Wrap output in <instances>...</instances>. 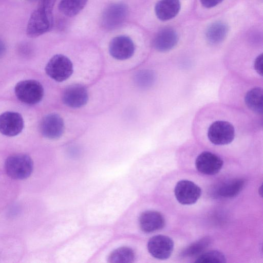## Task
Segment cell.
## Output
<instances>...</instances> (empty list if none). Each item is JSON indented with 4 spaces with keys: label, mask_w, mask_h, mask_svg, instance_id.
Instances as JSON below:
<instances>
[{
    "label": "cell",
    "mask_w": 263,
    "mask_h": 263,
    "mask_svg": "<svg viewBox=\"0 0 263 263\" xmlns=\"http://www.w3.org/2000/svg\"><path fill=\"white\" fill-rule=\"evenodd\" d=\"M7 175L13 179L23 180L28 178L32 173L33 162L26 154H14L8 157L5 162Z\"/></svg>",
    "instance_id": "3957f363"
},
{
    "label": "cell",
    "mask_w": 263,
    "mask_h": 263,
    "mask_svg": "<svg viewBox=\"0 0 263 263\" xmlns=\"http://www.w3.org/2000/svg\"><path fill=\"white\" fill-rule=\"evenodd\" d=\"M174 194L177 201L184 205L196 203L201 195L200 187L193 182L182 180L176 184Z\"/></svg>",
    "instance_id": "9c48e42d"
},
{
    "label": "cell",
    "mask_w": 263,
    "mask_h": 263,
    "mask_svg": "<svg viewBox=\"0 0 263 263\" xmlns=\"http://www.w3.org/2000/svg\"><path fill=\"white\" fill-rule=\"evenodd\" d=\"M127 14V8L124 4L118 3L111 4L103 12L102 24L106 29H115L125 22Z\"/></svg>",
    "instance_id": "ba28073f"
},
{
    "label": "cell",
    "mask_w": 263,
    "mask_h": 263,
    "mask_svg": "<svg viewBox=\"0 0 263 263\" xmlns=\"http://www.w3.org/2000/svg\"><path fill=\"white\" fill-rule=\"evenodd\" d=\"M178 40V36L174 29L165 28L161 30L155 37L153 47L159 52L168 53L176 47Z\"/></svg>",
    "instance_id": "9a60e30c"
},
{
    "label": "cell",
    "mask_w": 263,
    "mask_h": 263,
    "mask_svg": "<svg viewBox=\"0 0 263 263\" xmlns=\"http://www.w3.org/2000/svg\"><path fill=\"white\" fill-rule=\"evenodd\" d=\"M174 246V241L170 237L159 235L149 239L147 249L154 257L159 259H166L171 255Z\"/></svg>",
    "instance_id": "4fadbf2b"
},
{
    "label": "cell",
    "mask_w": 263,
    "mask_h": 263,
    "mask_svg": "<svg viewBox=\"0 0 263 263\" xmlns=\"http://www.w3.org/2000/svg\"><path fill=\"white\" fill-rule=\"evenodd\" d=\"M155 71L151 69H143L138 71L134 77V82L140 88L147 89L153 86L157 81Z\"/></svg>",
    "instance_id": "ffe728a7"
},
{
    "label": "cell",
    "mask_w": 263,
    "mask_h": 263,
    "mask_svg": "<svg viewBox=\"0 0 263 263\" xmlns=\"http://www.w3.org/2000/svg\"><path fill=\"white\" fill-rule=\"evenodd\" d=\"M223 0H200L201 4L206 8H212L220 4Z\"/></svg>",
    "instance_id": "d4e9b609"
},
{
    "label": "cell",
    "mask_w": 263,
    "mask_h": 263,
    "mask_svg": "<svg viewBox=\"0 0 263 263\" xmlns=\"http://www.w3.org/2000/svg\"><path fill=\"white\" fill-rule=\"evenodd\" d=\"M16 98L28 105L39 103L44 96V88L40 82L35 80H26L18 82L14 88Z\"/></svg>",
    "instance_id": "5b68a950"
},
{
    "label": "cell",
    "mask_w": 263,
    "mask_h": 263,
    "mask_svg": "<svg viewBox=\"0 0 263 263\" xmlns=\"http://www.w3.org/2000/svg\"><path fill=\"white\" fill-rule=\"evenodd\" d=\"M135 258V253L131 248L122 247L114 250L110 254L108 261L111 263H131Z\"/></svg>",
    "instance_id": "44dd1931"
},
{
    "label": "cell",
    "mask_w": 263,
    "mask_h": 263,
    "mask_svg": "<svg viewBox=\"0 0 263 263\" xmlns=\"http://www.w3.org/2000/svg\"><path fill=\"white\" fill-rule=\"evenodd\" d=\"M62 100L63 103L69 107L80 108L88 102V91L82 84H72L65 88L62 92Z\"/></svg>",
    "instance_id": "30bf717a"
},
{
    "label": "cell",
    "mask_w": 263,
    "mask_h": 263,
    "mask_svg": "<svg viewBox=\"0 0 263 263\" xmlns=\"http://www.w3.org/2000/svg\"><path fill=\"white\" fill-rule=\"evenodd\" d=\"M46 74L52 79L59 82L66 80L72 74V62L66 56L58 54L53 56L45 67Z\"/></svg>",
    "instance_id": "8992f818"
},
{
    "label": "cell",
    "mask_w": 263,
    "mask_h": 263,
    "mask_svg": "<svg viewBox=\"0 0 263 263\" xmlns=\"http://www.w3.org/2000/svg\"><path fill=\"white\" fill-rule=\"evenodd\" d=\"M229 28L222 22H216L211 24L205 32V37L209 44L216 45L223 42L226 39Z\"/></svg>",
    "instance_id": "d6986e66"
},
{
    "label": "cell",
    "mask_w": 263,
    "mask_h": 263,
    "mask_svg": "<svg viewBox=\"0 0 263 263\" xmlns=\"http://www.w3.org/2000/svg\"><path fill=\"white\" fill-rule=\"evenodd\" d=\"M195 262H226V257L220 251L211 250L203 252L196 258Z\"/></svg>",
    "instance_id": "cb8c5ba5"
},
{
    "label": "cell",
    "mask_w": 263,
    "mask_h": 263,
    "mask_svg": "<svg viewBox=\"0 0 263 263\" xmlns=\"http://www.w3.org/2000/svg\"><path fill=\"white\" fill-rule=\"evenodd\" d=\"M29 1H36V0H29ZM39 1H40V0H39Z\"/></svg>",
    "instance_id": "4316f807"
},
{
    "label": "cell",
    "mask_w": 263,
    "mask_h": 263,
    "mask_svg": "<svg viewBox=\"0 0 263 263\" xmlns=\"http://www.w3.org/2000/svg\"><path fill=\"white\" fill-rule=\"evenodd\" d=\"M6 51V46L4 42L0 39V57L3 56Z\"/></svg>",
    "instance_id": "484cf974"
},
{
    "label": "cell",
    "mask_w": 263,
    "mask_h": 263,
    "mask_svg": "<svg viewBox=\"0 0 263 263\" xmlns=\"http://www.w3.org/2000/svg\"><path fill=\"white\" fill-rule=\"evenodd\" d=\"M195 164L197 170L201 173L213 175L221 170L223 161L217 154L210 150L203 149L197 155Z\"/></svg>",
    "instance_id": "52a82bcc"
},
{
    "label": "cell",
    "mask_w": 263,
    "mask_h": 263,
    "mask_svg": "<svg viewBox=\"0 0 263 263\" xmlns=\"http://www.w3.org/2000/svg\"><path fill=\"white\" fill-rule=\"evenodd\" d=\"M246 180L235 178L224 181L219 185L216 195L223 198H230L236 196L245 186Z\"/></svg>",
    "instance_id": "ac0fdd59"
},
{
    "label": "cell",
    "mask_w": 263,
    "mask_h": 263,
    "mask_svg": "<svg viewBox=\"0 0 263 263\" xmlns=\"http://www.w3.org/2000/svg\"><path fill=\"white\" fill-rule=\"evenodd\" d=\"M88 0H61L59 8L60 11L68 16L78 14L85 7Z\"/></svg>",
    "instance_id": "7402d4cb"
},
{
    "label": "cell",
    "mask_w": 263,
    "mask_h": 263,
    "mask_svg": "<svg viewBox=\"0 0 263 263\" xmlns=\"http://www.w3.org/2000/svg\"><path fill=\"white\" fill-rule=\"evenodd\" d=\"M52 10L39 5L32 12L26 28L28 36L37 37L51 29L53 22Z\"/></svg>",
    "instance_id": "277c9868"
},
{
    "label": "cell",
    "mask_w": 263,
    "mask_h": 263,
    "mask_svg": "<svg viewBox=\"0 0 263 263\" xmlns=\"http://www.w3.org/2000/svg\"><path fill=\"white\" fill-rule=\"evenodd\" d=\"M219 101L241 110L263 123V82L227 72L218 90Z\"/></svg>",
    "instance_id": "7a4b0ae2"
},
{
    "label": "cell",
    "mask_w": 263,
    "mask_h": 263,
    "mask_svg": "<svg viewBox=\"0 0 263 263\" xmlns=\"http://www.w3.org/2000/svg\"><path fill=\"white\" fill-rule=\"evenodd\" d=\"M41 134L49 139H57L60 138L65 129L63 118L58 114L51 113L46 115L40 124Z\"/></svg>",
    "instance_id": "8fae6325"
},
{
    "label": "cell",
    "mask_w": 263,
    "mask_h": 263,
    "mask_svg": "<svg viewBox=\"0 0 263 263\" xmlns=\"http://www.w3.org/2000/svg\"><path fill=\"white\" fill-rule=\"evenodd\" d=\"M180 9L179 0H160L155 7L157 17L163 21L174 18L179 13Z\"/></svg>",
    "instance_id": "e0dca14e"
},
{
    "label": "cell",
    "mask_w": 263,
    "mask_h": 263,
    "mask_svg": "<svg viewBox=\"0 0 263 263\" xmlns=\"http://www.w3.org/2000/svg\"><path fill=\"white\" fill-rule=\"evenodd\" d=\"M163 216L155 211H146L139 217V225L142 231L152 233L163 228L165 226Z\"/></svg>",
    "instance_id": "2e32d148"
},
{
    "label": "cell",
    "mask_w": 263,
    "mask_h": 263,
    "mask_svg": "<svg viewBox=\"0 0 263 263\" xmlns=\"http://www.w3.org/2000/svg\"><path fill=\"white\" fill-rule=\"evenodd\" d=\"M24 128V120L19 113L6 111L0 115V133L8 137L18 135Z\"/></svg>",
    "instance_id": "5bb4252c"
},
{
    "label": "cell",
    "mask_w": 263,
    "mask_h": 263,
    "mask_svg": "<svg viewBox=\"0 0 263 263\" xmlns=\"http://www.w3.org/2000/svg\"><path fill=\"white\" fill-rule=\"evenodd\" d=\"M135 50L133 41L128 36L119 35L113 38L109 44V52L111 57L118 60L131 58Z\"/></svg>",
    "instance_id": "7c38bea8"
},
{
    "label": "cell",
    "mask_w": 263,
    "mask_h": 263,
    "mask_svg": "<svg viewBox=\"0 0 263 263\" xmlns=\"http://www.w3.org/2000/svg\"><path fill=\"white\" fill-rule=\"evenodd\" d=\"M262 126L246 112L219 101L206 104L196 112L191 130L197 140L225 148L258 139Z\"/></svg>",
    "instance_id": "6da1fadb"
},
{
    "label": "cell",
    "mask_w": 263,
    "mask_h": 263,
    "mask_svg": "<svg viewBox=\"0 0 263 263\" xmlns=\"http://www.w3.org/2000/svg\"><path fill=\"white\" fill-rule=\"evenodd\" d=\"M211 243L210 238L203 237L193 242L184 249L181 252L183 257H193L200 255L209 247Z\"/></svg>",
    "instance_id": "603a6c76"
}]
</instances>
